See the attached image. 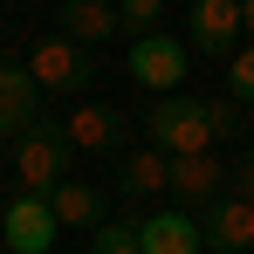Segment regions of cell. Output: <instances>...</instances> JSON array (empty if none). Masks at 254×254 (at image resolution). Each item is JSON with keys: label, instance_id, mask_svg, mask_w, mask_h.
Segmentation results:
<instances>
[{"label": "cell", "instance_id": "cell-1", "mask_svg": "<svg viewBox=\"0 0 254 254\" xmlns=\"http://www.w3.org/2000/svg\"><path fill=\"white\" fill-rule=\"evenodd\" d=\"M151 151H165V158H206L213 151L206 96H165L151 110Z\"/></svg>", "mask_w": 254, "mask_h": 254}, {"label": "cell", "instance_id": "cell-2", "mask_svg": "<svg viewBox=\"0 0 254 254\" xmlns=\"http://www.w3.org/2000/svg\"><path fill=\"white\" fill-rule=\"evenodd\" d=\"M14 179H21V192H35V199H48L62 179H69V137H62V124H35L28 137H14Z\"/></svg>", "mask_w": 254, "mask_h": 254}, {"label": "cell", "instance_id": "cell-3", "mask_svg": "<svg viewBox=\"0 0 254 254\" xmlns=\"http://www.w3.org/2000/svg\"><path fill=\"white\" fill-rule=\"evenodd\" d=\"M55 213H48V199H35V192H14L7 199V213H0V241L14 254H48L55 248Z\"/></svg>", "mask_w": 254, "mask_h": 254}, {"label": "cell", "instance_id": "cell-4", "mask_svg": "<svg viewBox=\"0 0 254 254\" xmlns=\"http://www.w3.org/2000/svg\"><path fill=\"white\" fill-rule=\"evenodd\" d=\"M186 42L199 55H241V0H192Z\"/></svg>", "mask_w": 254, "mask_h": 254}, {"label": "cell", "instance_id": "cell-5", "mask_svg": "<svg viewBox=\"0 0 254 254\" xmlns=\"http://www.w3.org/2000/svg\"><path fill=\"white\" fill-rule=\"evenodd\" d=\"M28 76H35L42 89H69V96H76V89L89 83V55L76 42H62V35H48V42L28 48Z\"/></svg>", "mask_w": 254, "mask_h": 254}, {"label": "cell", "instance_id": "cell-6", "mask_svg": "<svg viewBox=\"0 0 254 254\" xmlns=\"http://www.w3.org/2000/svg\"><path fill=\"white\" fill-rule=\"evenodd\" d=\"M186 42H172V35H144V42H130V76L144 89H172V83H186Z\"/></svg>", "mask_w": 254, "mask_h": 254}, {"label": "cell", "instance_id": "cell-7", "mask_svg": "<svg viewBox=\"0 0 254 254\" xmlns=\"http://www.w3.org/2000/svg\"><path fill=\"white\" fill-rule=\"evenodd\" d=\"M35 124H42V83L0 62V137H28Z\"/></svg>", "mask_w": 254, "mask_h": 254}, {"label": "cell", "instance_id": "cell-8", "mask_svg": "<svg viewBox=\"0 0 254 254\" xmlns=\"http://www.w3.org/2000/svg\"><path fill=\"white\" fill-rule=\"evenodd\" d=\"M137 241H144V254H199L206 248V227L186 206H165V213H151V220H137Z\"/></svg>", "mask_w": 254, "mask_h": 254}, {"label": "cell", "instance_id": "cell-9", "mask_svg": "<svg viewBox=\"0 0 254 254\" xmlns=\"http://www.w3.org/2000/svg\"><path fill=\"white\" fill-rule=\"evenodd\" d=\"M62 137H69V151H117L124 144V117L110 103H83V110L62 117Z\"/></svg>", "mask_w": 254, "mask_h": 254}, {"label": "cell", "instance_id": "cell-10", "mask_svg": "<svg viewBox=\"0 0 254 254\" xmlns=\"http://www.w3.org/2000/svg\"><path fill=\"white\" fill-rule=\"evenodd\" d=\"M172 192H179V206H213V199H227V165L220 158H172Z\"/></svg>", "mask_w": 254, "mask_h": 254}, {"label": "cell", "instance_id": "cell-11", "mask_svg": "<svg viewBox=\"0 0 254 254\" xmlns=\"http://www.w3.org/2000/svg\"><path fill=\"white\" fill-rule=\"evenodd\" d=\"M199 227H206V248H213V254L254 248V206H248V199H234V192H227V199H213Z\"/></svg>", "mask_w": 254, "mask_h": 254}, {"label": "cell", "instance_id": "cell-12", "mask_svg": "<svg viewBox=\"0 0 254 254\" xmlns=\"http://www.w3.org/2000/svg\"><path fill=\"white\" fill-rule=\"evenodd\" d=\"M48 213H55V227H103V192L83 186V179H62L55 192H48Z\"/></svg>", "mask_w": 254, "mask_h": 254}, {"label": "cell", "instance_id": "cell-13", "mask_svg": "<svg viewBox=\"0 0 254 254\" xmlns=\"http://www.w3.org/2000/svg\"><path fill=\"white\" fill-rule=\"evenodd\" d=\"M117 35V7H103V0H62V42H110Z\"/></svg>", "mask_w": 254, "mask_h": 254}, {"label": "cell", "instance_id": "cell-14", "mask_svg": "<svg viewBox=\"0 0 254 254\" xmlns=\"http://www.w3.org/2000/svg\"><path fill=\"white\" fill-rule=\"evenodd\" d=\"M117 186H124V199L172 192V158H165V151H130L124 165H117Z\"/></svg>", "mask_w": 254, "mask_h": 254}, {"label": "cell", "instance_id": "cell-15", "mask_svg": "<svg viewBox=\"0 0 254 254\" xmlns=\"http://www.w3.org/2000/svg\"><path fill=\"white\" fill-rule=\"evenodd\" d=\"M89 254H144V241H137L130 220H103V227L89 234Z\"/></svg>", "mask_w": 254, "mask_h": 254}, {"label": "cell", "instance_id": "cell-16", "mask_svg": "<svg viewBox=\"0 0 254 254\" xmlns=\"http://www.w3.org/2000/svg\"><path fill=\"white\" fill-rule=\"evenodd\" d=\"M117 28H130V42L158 35V0H124V7H117Z\"/></svg>", "mask_w": 254, "mask_h": 254}, {"label": "cell", "instance_id": "cell-17", "mask_svg": "<svg viewBox=\"0 0 254 254\" xmlns=\"http://www.w3.org/2000/svg\"><path fill=\"white\" fill-rule=\"evenodd\" d=\"M227 83H234V96H241V103H254V42L241 48V55H234V69H227Z\"/></svg>", "mask_w": 254, "mask_h": 254}, {"label": "cell", "instance_id": "cell-18", "mask_svg": "<svg viewBox=\"0 0 254 254\" xmlns=\"http://www.w3.org/2000/svg\"><path fill=\"white\" fill-rule=\"evenodd\" d=\"M234 199H248V206H254V151L241 158V172H234Z\"/></svg>", "mask_w": 254, "mask_h": 254}, {"label": "cell", "instance_id": "cell-19", "mask_svg": "<svg viewBox=\"0 0 254 254\" xmlns=\"http://www.w3.org/2000/svg\"><path fill=\"white\" fill-rule=\"evenodd\" d=\"M206 117H213V137H227V130H234V103H213L206 96Z\"/></svg>", "mask_w": 254, "mask_h": 254}, {"label": "cell", "instance_id": "cell-20", "mask_svg": "<svg viewBox=\"0 0 254 254\" xmlns=\"http://www.w3.org/2000/svg\"><path fill=\"white\" fill-rule=\"evenodd\" d=\"M241 28H248V42H254V0H241Z\"/></svg>", "mask_w": 254, "mask_h": 254}, {"label": "cell", "instance_id": "cell-21", "mask_svg": "<svg viewBox=\"0 0 254 254\" xmlns=\"http://www.w3.org/2000/svg\"><path fill=\"white\" fill-rule=\"evenodd\" d=\"M0 213H7V199H0Z\"/></svg>", "mask_w": 254, "mask_h": 254}]
</instances>
